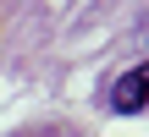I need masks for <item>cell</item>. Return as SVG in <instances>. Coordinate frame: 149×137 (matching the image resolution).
I'll use <instances>...</instances> for the list:
<instances>
[{
    "label": "cell",
    "mask_w": 149,
    "mask_h": 137,
    "mask_svg": "<svg viewBox=\"0 0 149 137\" xmlns=\"http://www.w3.org/2000/svg\"><path fill=\"white\" fill-rule=\"evenodd\" d=\"M144 104H149V60L133 66V71H122L116 88H111V110H116V115H138Z\"/></svg>",
    "instance_id": "obj_1"
}]
</instances>
